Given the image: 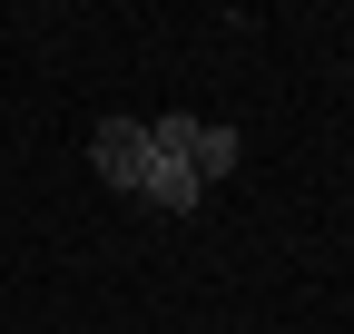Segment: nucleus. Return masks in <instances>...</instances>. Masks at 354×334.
I'll return each instance as SVG.
<instances>
[{"label": "nucleus", "instance_id": "nucleus-3", "mask_svg": "<svg viewBox=\"0 0 354 334\" xmlns=\"http://www.w3.org/2000/svg\"><path fill=\"white\" fill-rule=\"evenodd\" d=\"M138 197L158 206V217H187V206H197L207 187H197V177H187V167H177V157H158V167H148V187H138Z\"/></svg>", "mask_w": 354, "mask_h": 334}, {"label": "nucleus", "instance_id": "nucleus-2", "mask_svg": "<svg viewBox=\"0 0 354 334\" xmlns=\"http://www.w3.org/2000/svg\"><path fill=\"white\" fill-rule=\"evenodd\" d=\"M88 167H99L109 187H128V197H138V187H148V167H158L148 118H99V128H88Z\"/></svg>", "mask_w": 354, "mask_h": 334}, {"label": "nucleus", "instance_id": "nucleus-1", "mask_svg": "<svg viewBox=\"0 0 354 334\" xmlns=\"http://www.w3.org/2000/svg\"><path fill=\"white\" fill-rule=\"evenodd\" d=\"M148 138H158V157H177L197 187H216V177H236V128H216V118H187V108H167V118H148Z\"/></svg>", "mask_w": 354, "mask_h": 334}]
</instances>
